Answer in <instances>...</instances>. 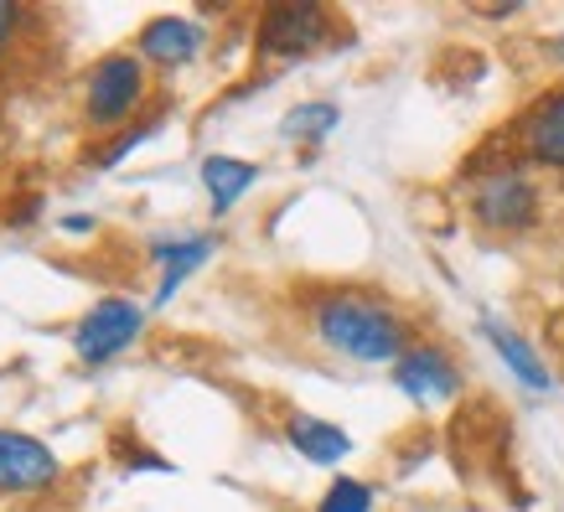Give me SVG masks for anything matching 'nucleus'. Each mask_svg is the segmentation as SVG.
Masks as SVG:
<instances>
[{
  "instance_id": "obj_1",
  "label": "nucleus",
  "mask_w": 564,
  "mask_h": 512,
  "mask_svg": "<svg viewBox=\"0 0 564 512\" xmlns=\"http://www.w3.org/2000/svg\"><path fill=\"white\" fill-rule=\"evenodd\" d=\"M301 326L326 358L352 368H393L414 347V322L399 301L368 285H316L301 295Z\"/></svg>"
},
{
  "instance_id": "obj_2",
  "label": "nucleus",
  "mask_w": 564,
  "mask_h": 512,
  "mask_svg": "<svg viewBox=\"0 0 564 512\" xmlns=\"http://www.w3.org/2000/svg\"><path fill=\"white\" fill-rule=\"evenodd\" d=\"M466 182V218L471 228H481L487 239H523L544 222V187L539 171L529 161H518L513 151L487 155L477 151L462 171Z\"/></svg>"
},
{
  "instance_id": "obj_3",
  "label": "nucleus",
  "mask_w": 564,
  "mask_h": 512,
  "mask_svg": "<svg viewBox=\"0 0 564 512\" xmlns=\"http://www.w3.org/2000/svg\"><path fill=\"white\" fill-rule=\"evenodd\" d=\"M151 104V68L140 63L135 47H109L78 78V120L94 140L120 135L124 124H135Z\"/></svg>"
},
{
  "instance_id": "obj_4",
  "label": "nucleus",
  "mask_w": 564,
  "mask_h": 512,
  "mask_svg": "<svg viewBox=\"0 0 564 512\" xmlns=\"http://www.w3.org/2000/svg\"><path fill=\"white\" fill-rule=\"evenodd\" d=\"M337 17L322 0H280L254 17V57L264 63H301L337 42Z\"/></svg>"
},
{
  "instance_id": "obj_5",
  "label": "nucleus",
  "mask_w": 564,
  "mask_h": 512,
  "mask_svg": "<svg viewBox=\"0 0 564 512\" xmlns=\"http://www.w3.org/2000/svg\"><path fill=\"white\" fill-rule=\"evenodd\" d=\"M145 316H151V306L135 301V295H99L78 316V326H73V358L84 362V368L120 362L145 337Z\"/></svg>"
},
{
  "instance_id": "obj_6",
  "label": "nucleus",
  "mask_w": 564,
  "mask_h": 512,
  "mask_svg": "<svg viewBox=\"0 0 564 512\" xmlns=\"http://www.w3.org/2000/svg\"><path fill=\"white\" fill-rule=\"evenodd\" d=\"M389 378L414 410H445V404H456L466 393L462 362H456V352L445 341H414L410 352L389 368Z\"/></svg>"
},
{
  "instance_id": "obj_7",
  "label": "nucleus",
  "mask_w": 564,
  "mask_h": 512,
  "mask_svg": "<svg viewBox=\"0 0 564 512\" xmlns=\"http://www.w3.org/2000/svg\"><path fill=\"white\" fill-rule=\"evenodd\" d=\"M508 140H513L518 161H529L533 171L564 176V84L539 88V94L513 115Z\"/></svg>"
},
{
  "instance_id": "obj_8",
  "label": "nucleus",
  "mask_w": 564,
  "mask_h": 512,
  "mask_svg": "<svg viewBox=\"0 0 564 512\" xmlns=\"http://www.w3.org/2000/svg\"><path fill=\"white\" fill-rule=\"evenodd\" d=\"M57 481H63V456L47 440L0 425V497H42L57 492Z\"/></svg>"
},
{
  "instance_id": "obj_9",
  "label": "nucleus",
  "mask_w": 564,
  "mask_h": 512,
  "mask_svg": "<svg viewBox=\"0 0 564 512\" xmlns=\"http://www.w3.org/2000/svg\"><path fill=\"white\" fill-rule=\"evenodd\" d=\"M218 249H223L218 233H161V239H151V264H155L151 306H172L192 274L218 259Z\"/></svg>"
},
{
  "instance_id": "obj_10",
  "label": "nucleus",
  "mask_w": 564,
  "mask_h": 512,
  "mask_svg": "<svg viewBox=\"0 0 564 512\" xmlns=\"http://www.w3.org/2000/svg\"><path fill=\"white\" fill-rule=\"evenodd\" d=\"M207 26L197 17H151L145 26L135 32V52H140V63L145 68H161V73H182L192 68L197 57L207 52Z\"/></svg>"
},
{
  "instance_id": "obj_11",
  "label": "nucleus",
  "mask_w": 564,
  "mask_h": 512,
  "mask_svg": "<svg viewBox=\"0 0 564 512\" xmlns=\"http://www.w3.org/2000/svg\"><path fill=\"white\" fill-rule=\"evenodd\" d=\"M481 337H487V347L497 352V362H502V373H513L518 389L529 393H554V373H549V362L539 358V347H533L518 326L497 322V316H481Z\"/></svg>"
},
{
  "instance_id": "obj_12",
  "label": "nucleus",
  "mask_w": 564,
  "mask_h": 512,
  "mask_svg": "<svg viewBox=\"0 0 564 512\" xmlns=\"http://www.w3.org/2000/svg\"><path fill=\"white\" fill-rule=\"evenodd\" d=\"M285 445L311 466H343L347 456H352V435H347L343 425H332V420L306 414V410L285 414Z\"/></svg>"
},
{
  "instance_id": "obj_13",
  "label": "nucleus",
  "mask_w": 564,
  "mask_h": 512,
  "mask_svg": "<svg viewBox=\"0 0 564 512\" xmlns=\"http://www.w3.org/2000/svg\"><path fill=\"white\" fill-rule=\"evenodd\" d=\"M259 187V166L254 161H243V155H203V192L207 203H213V218H228L234 207Z\"/></svg>"
},
{
  "instance_id": "obj_14",
  "label": "nucleus",
  "mask_w": 564,
  "mask_h": 512,
  "mask_svg": "<svg viewBox=\"0 0 564 512\" xmlns=\"http://www.w3.org/2000/svg\"><path fill=\"white\" fill-rule=\"evenodd\" d=\"M161 124H166V109H151V115H140L135 124H124L120 135L94 140V145L84 151V171H115V166H124L140 145H151V140L161 135Z\"/></svg>"
},
{
  "instance_id": "obj_15",
  "label": "nucleus",
  "mask_w": 564,
  "mask_h": 512,
  "mask_svg": "<svg viewBox=\"0 0 564 512\" xmlns=\"http://www.w3.org/2000/svg\"><path fill=\"white\" fill-rule=\"evenodd\" d=\"M337 124H343V104L306 99V104H295V109H285L280 135L291 140V145H322V140L337 135Z\"/></svg>"
},
{
  "instance_id": "obj_16",
  "label": "nucleus",
  "mask_w": 564,
  "mask_h": 512,
  "mask_svg": "<svg viewBox=\"0 0 564 512\" xmlns=\"http://www.w3.org/2000/svg\"><path fill=\"white\" fill-rule=\"evenodd\" d=\"M373 502H378L373 481L332 477V481H326V492H322V502H316V512H373Z\"/></svg>"
},
{
  "instance_id": "obj_17",
  "label": "nucleus",
  "mask_w": 564,
  "mask_h": 512,
  "mask_svg": "<svg viewBox=\"0 0 564 512\" xmlns=\"http://www.w3.org/2000/svg\"><path fill=\"white\" fill-rule=\"evenodd\" d=\"M26 26H32V11L17 6V0H0V63L21 47V32H26Z\"/></svg>"
},
{
  "instance_id": "obj_18",
  "label": "nucleus",
  "mask_w": 564,
  "mask_h": 512,
  "mask_svg": "<svg viewBox=\"0 0 564 512\" xmlns=\"http://www.w3.org/2000/svg\"><path fill=\"white\" fill-rule=\"evenodd\" d=\"M42 203H47V197H17V203H11V213H6V228H26V222H36L42 218Z\"/></svg>"
},
{
  "instance_id": "obj_19",
  "label": "nucleus",
  "mask_w": 564,
  "mask_h": 512,
  "mask_svg": "<svg viewBox=\"0 0 564 512\" xmlns=\"http://www.w3.org/2000/svg\"><path fill=\"white\" fill-rule=\"evenodd\" d=\"M57 228H63L68 239H94V233H99V218H94V213H63Z\"/></svg>"
},
{
  "instance_id": "obj_20",
  "label": "nucleus",
  "mask_w": 564,
  "mask_h": 512,
  "mask_svg": "<svg viewBox=\"0 0 564 512\" xmlns=\"http://www.w3.org/2000/svg\"><path fill=\"white\" fill-rule=\"evenodd\" d=\"M549 57H554V63L564 68V32H560V36H549Z\"/></svg>"
}]
</instances>
